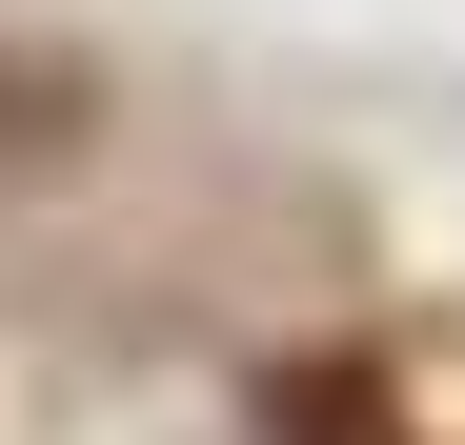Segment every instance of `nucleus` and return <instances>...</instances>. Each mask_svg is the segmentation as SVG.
<instances>
[{"mask_svg": "<svg viewBox=\"0 0 465 445\" xmlns=\"http://www.w3.org/2000/svg\"><path fill=\"white\" fill-rule=\"evenodd\" d=\"M263 445H405V385H384V364H283Z\"/></svg>", "mask_w": 465, "mask_h": 445, "instance_id": "obj_1", "label": "nucleus"}]
</instances>
